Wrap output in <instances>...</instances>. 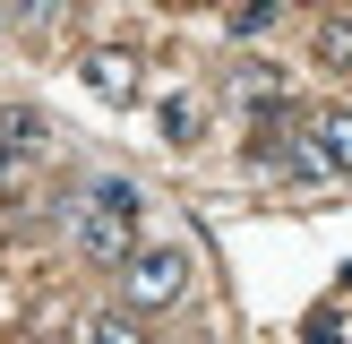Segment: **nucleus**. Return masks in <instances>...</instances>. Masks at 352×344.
<instances>
[{"instance_id":"f8f14e48","label":"nucleus","mask_w":352,"mask_h":344,"mask_svg":"<svg viewBox=\"0 0 352 344\" xmlns=\"http://www.w3.org/2000/svg\"><path fill=\"white\" fill-rule=\"evenodd\" d=\"M164 344H181V336H164Z\"/></svg>"},{"instance_id":"20e7f679","label":"nucleus","mask_w":352,"mask_h":344,"mask_svg":"<svg viewBox=\"0 0 352 344\" xmlns=\"http://www.w3.org/2000/svg\"><path fill=\"white\" fill-rule=\"evenodd\" d=\"M34 155H43V112H26V103L0 112V181H17Z\"/></svg>"},{"instance_id":"f03ea898","label":"nucleus","mask_w":352,"mask_h":344,"mask_svg":"<svg viewBox=\"0 0 352 344\" xmlns=\"http://www.w3.org/2000/svg\"><path fill=\"white\" fill-rule=\"evenodd\" d=\"M181 292H189V250L181 241H138L120 258V301L129 310H181Z\"/></svg>"},{"instance_id":"f257e3e1","label":"nucleus","mask_w":352,"mask_h":344,"mask_svg":"<svg viewBox=\"0 0 352 344\" xmlns=\"http://www.w3.org/2000/svg\"><path fill=\"white\" fill-rule=\"evenodd\" d=\"M138 181H120V172H103V181H86V189H69L60 198V233L78 241L95 267H120V258L138 250Z\"/></svg>"},{"instance_id":"423d86ee","label":"nucleus","mask_w":352,"mask_h":344,"mask_svg":"<svg viewBox=\"0 0 352 344\" xmlns=\"http://www.w3.org/2000/svg\"><path fill=\"white\" fill-rule=\"evenodd\" d=\"M86 344H146V336H138V319H129V310H95Z\"/></svg>"},{"instance_id":"0eeeda50","label":"nucleus","mask_w":352,"mask_h":344,"mask_svg":"<svg viewBox=\"0 0 352 344\" xmlns=\"http://www.w3.org/2000/svg\"><path fill=\"white\" fill-rule=\"evenodd\" d=\"M164 138H172V147H189V138H198V103H189V95L164 103Z\"/></svg>"},{"instance_id":"1a4fd4ad","label":"nucleus","mask_w":352,"mask_h":344,"mask_svg":"<svg viewBox=\"0 0 352 344\" xmlns=\"http://www.w3.org/2000/svg\"><path fill=\"white\" fill-rule=\"evenodd\" d=\"M301 336H309V344H344V319H336V310H318V319H309Z\"/></svg>"},{"instance_id":"9b49d317","label":"nucleus","mask_w":352,"mask_h":344,"mask_svg":"<svg viewBox=\"0 0 352 344\" xmlns=\"http://www.w3.org/2000/svg\"><path fill=\"white\" fill-rule=\"evenodd\" d=\"M0 26H9V0H0Z\"/></svg>"},{"instance_id":"6e6552de","label":"nucleus","mask_w":352,"mask_h":344,"mask_svg":"<svg viewBox=\"0 0 352 344\" xmlns=\"http://www.w3.org/2000/svg\"><path fill=\"white\" fill-rule=\"evenodd\" d=\"M60 9H69V0H17V26H26V34H52Z\"/></svg>"},{"instance_id":"9d476101","label":"nucleus","mask_w":352,"mask_h":344,"mask_svg":"<svg viewBox=\"0 0 352 344\" xmlns=\"http://www.w3.org/2000/svg\"><path fill=\"white\" fill-rule=\"evenodd\" d=\"M336 69H344V78H352V52H344V61H336Z\"/></svg>"},{"instance_id":"7ed1b4c3","label":"nucleus","mask_w":352,"mask_h":344,"mask_svg":"<svg viewBox=\"0 0 352 344\" xmlns=\"http://www.w3.org/2000/svg\"><path fill=\"white\" fill-rule=\"evenodd\" d=\"M78 78L95 86L103 103H129V95H138V52H129V43H86V52H78Z\"/></svg>"},{"instance_id":"39448f33","label":"nucleus","mask_w":352,"mask_h":344,"mask_svg":"<svg viewBox=\"0 0 352 344\" xmlns=\"http://www.w3.org/2000/svg\"><path fill=\"white\" fill-rule=\"evenodd\" d=\"M309 138L327 147V164L352 172V103H327V112H309Z\"/></svg>"}]
</instances>
